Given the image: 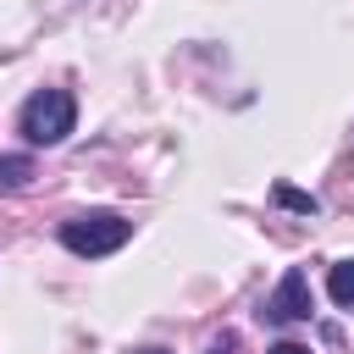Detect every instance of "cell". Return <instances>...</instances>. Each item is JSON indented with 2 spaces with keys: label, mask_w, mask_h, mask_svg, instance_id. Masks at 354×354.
Instances as JSON below:
<instances>
[{
  "label": "cell",
  "mask_w": 354,
  "mask_h": 354,
  "mask_svg": "<svg viewBox=\"0 0 354 354\" xmlns=\"http://www.w3.org/2000/svg\"><path fill=\"white\" fill-rule=\"evenodd\" d=\"M133 238V221L116 216V210H83L72 221H61V243L83 260H100V254H116L122 243Z\"/></svg>",
  "instance_id": "6da1fadb"
},
{
  "label": "cell",
  "mask_w": 354,
  "mask_h": 354,
  "mask_svg": "<svg viewBox=\"0 0 354 354\" xmlns=\"http://www.w3.org/2000/svg\"><path fill=\"white\" fill-rule=\"evenodd\" d=\"M17 127H22L28 144H61V138H72V127H77V100H72L66 88H39V94L22 105Z\"/></svg>",
  "instance_id": "7a4b0ae2"
},
{
  "label": "cell",
  "mask_w": 354,
  "mask_h": 354,
  "mask_svg": "<svg viewBox=\"0 0 354 354\" xmlns=\"http://www.w3.org/2000/svg\"><path fill=\"white\" fill-rule=\"evenodd\" d=\"M310 310H315L310 277H304L299 266H288V271H282V282L266 293V304H260V321H271V326H293V321H310Z\"/></svg>",
  "instance_id": "3957f363"
},
{
  "label": "cell",
  "mask_w": 354,
  "mask_h": 354,
  "mask_svg": "<svg viewBox=\"0 0 354 354\" xmlns=\"http://www.w3.org/2000/svg\"><path fill=\"white\" fill-rule=\"evenodd\" d=\"M28 183H33V160H28V155H0V188L17 194V188H28Z\"/></svg>",
  "instance_id": "277c9868"
},
{
  "label": "cell",
  "mask_w": 354,
  "mask_h": 354,
  "mask_svg": "<svg viewBox=\"0 0 354 354\" xmlns=\"http://www.w3.org/2000/svg\"><path fill=\"white\" fill-rule=\"evenodd\" d=\"M326 293H332V304L354 310V260H337V266H332V277H326Z\"/></svg>",
  "instance_id": "5b68a950"
},
{
  "label": "cell",
  "mask_w": 354,
  "mask_h": 354,
  "mask_svg": "<svg viewBox=\"0 0 354 354\" xmlns=\"http://www.w3.org/2000/svg\"><path fill=\"white\" fill-rule=\"evenodd\" d=\"M271 199H277V205H288V210H304V216H315V210H321L310 194H299V188H288V183H277V188H271Z\"/></svg>",
  "instance_id": "8992f818"
},
{
  "label": "cell",
  "mask_w": 354,
  "mask_h": 354,
  "mask_svg": "<svg viewBox=\"0 0 354 354\" xmlns=\"http://www.w3.org/2000/svg\"><path fill=\"white\" fill-rule=\"evenodd\" d=\"M266 354H310L304 343H277V348H266Z\"/></svg>",
  "instance_id": "52a82bcc"
},
{
  "label": "cell",
  "mask_w": 354,
  "mask_h": 354,
  "mask_svg": "<svg viewBox=\"0 0 354 354\" xmlns=\"http://www.w3.org/2000/svg\"><path fill=\"white\" fill-rule=\"evenodd\" d=\"M138 354H166V348H138Z\"/></svg>",
  "instance_id": "ba28073f"
}]
</instances>
